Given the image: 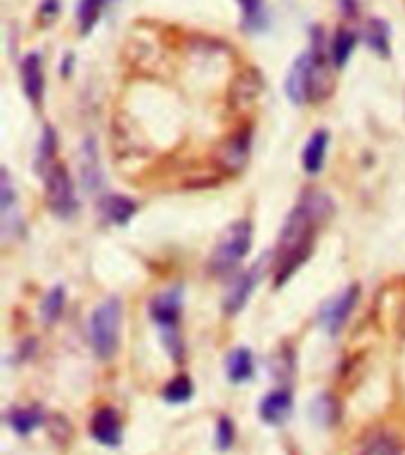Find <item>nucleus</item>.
Here are the masks:
<instances>
[{"instance_id": "nucleus-1", "label": "nucleus", "mask_w": 405, "mask_h": 455, "mask_svg": "<svg viewBox=\"0 0 405 455\" xmlns=\"http://www.w3.org/2000/svg\"><path fill=\"white\" fill-rule=\"evenodd\" d=\"M320 223L308 206L298 204L294 212L287 216V223L282 228V235H280V242H277V256H280V266H277V277L275 284L280 287L282 283H287L294 270L301 266V263L308 259L313 247V226Z\"/></svg>"}, {"instance_id": "nucleus-2", "label": "nucleus", "mask_w": 405, "mask_h": 455, "mask_svg": "<svg viewBox=\"0 0 405 455\" xmlns=\"http://www.w3.org/2000/svg\"><path fill=\"white\" fill-rule=\"evenodd\" d=\"M121 318H123V308H121L119 297H109L102 306H98L91 315V344L92 351L99 358H112L119 348V334H121Z\"/></svg>"}, {"instance_id": "nucleus-3", "label": "nucleus", "mask_w": 405, "mask_h": 455, "mask_svg": "<svg viewBox=\"0 0 405 455\" xmlns=\"http://www.w3.org/2000/svg\"><path fill=\"white\" fill-rule=\"evenodd\" d=\"M180 311H183V294H180V290L163 291L162 297H156L152 301V308H149V315H152V320L162 330L163 344H166L169 354L176 361L183 355V341H180V334H178Z\"/></svg>"}, {"instance_id": "nucleus-4", "label": "nucleus", "mask_w": 405, "mask_h": 455, "mask_svg": "<svg viewBox=\"0 0 405 455\" xmlns=\"http://www.w3.org/2000/svg\"><path fill=\"white\" fill-rule=\"evenodd\" d=\"M251 247V223L249 220H234L233 226L227 228L223 240L211 256V270L216 275H226L237 266V263L247 256Z\"/></svg>"}, {"instance_id": "nucleus-5", "label": "nucleus", "mask_w": 405, "mask_h": 455, "mask_svg": "<svg viewBox=\"0 0 405 455\" xmlns=\"http://www.w3.org/2000/svg\"><path fill=\"white\" fill-rule=\"evenodd\" d=\"M45 192H48V204L55 212V216L69 219L71 213L78 209L69 171L62 164H55L52 171L45 176Z\"/></svg>"}, {"instance_id": "nucleus-6", "label": "nucleus", "mask_w": 405, "mask_h": 455, "mask_svg": "<svg viewBox=\"0 0 405 455\" xmlns=\"http://www.w3.org/2000/svg\"><path fill=\"white\" fill-rule=\"evenodd\" d=\"M284 91L294 105H304L313 95V52H304L290 69V76L284 81Z\"/></svg>"}, {"instance_id": "nucleus-7", "label": "nucleus", "mask_w": 405, "mask_h": 455, "mask_svg": "<svg viewBox=\"0 0 405 455\" xmlns=\"http://www.w3.org/2000/svg\"><path fill=\"white\" fill-rule=\"evenodd\" d=\"M358 284H351L346 291H341L339 297L332 299L330 304L320 311V323L325 325V330L330 334H337L344 327V323L348 320L351 311H353L355 301H358Z\"/></svg>"}, {"instance_id": "nucleus-8", "label": "nucleus", "mask_w": 405, "mask_h": 455, "mask_svg": "<svg viewBox=\"0 0 405 455\" xmlns=\"http://www.w3.org/2000/svg\"><path fill=\"white\" fill-rule=\"evenodd\" d=\"M91 436L102 446H119L121 439H123L119 412L112 411V408H99L91 418Z\"/></svg>"}, {"instance_id": "nucleus-9", "label": "nucleus", "mask_w": 405, "mask_h": 455, "mask_svg": "<svg viewBox=\"0 0 405 455\" xmlns=\"http://www.w3.org/2000/svg\"><path fill=\"white\" fill-rule=\"evenodd\" d=\"M21 84L31 105H41L43 88H45V76H43V57L38 52H31L21 60Z\"/></svg>"}, {"instance_id": "nucleus-10", "label": "nucleus", "mask_w": 405, "mask_h": 455, "mask_svg": "<svg viewBox=\"0 0 405 455\" xmlns=\"http://www.w3.org/2000/svg\"><path fill=\"white\" fill-rule=\"evenodd\" d=\"M291 391L275 389L266 394L258 403V415L266 425H282L284 419L291 415Z\"/></svg>"}, {"instance_id": "nucleus-11", "label": "nucleus", "mask_w": 405, "mask_h": 455, "mask_svg": "<svg viewBox=\"0 0 405 455\" xmlns=\"http://www.w3.org/2000/svg\"><path fill=\"white\" fill-rule=\"evenodd\" d=\"M256 280H258V268H249L247 273H242V275L230 284L226 299H223V308H226V313L234 315V313H240L242 308H244V304H247L249 297H251V291H254Z\"/></svg>"}, {"instance_id": "nucleus-12", "label": "nucleus", "mask_w": 405, "mask_h": 455, "mask_svg": "<svg viewBox=\"0 0 405 455\" xmlns=\"http://www.w3.org/2000/svg\"><path fill=\"white\" fill-rule=\"evenodd\" d=\"M226 372L227 379L233 384L249 382V379L254 377V355H251V351L244 347L234 348L233 354L227 355Z\"/></svg>"}, {"instance_id": "nucleus-13", "label": "nucleus", "mask_w": 405, "mask_h": 455, "mask_svg": "<svg viewBox=\"0 0 405 455\" xmlns=\"http://www.w3.org/2000/svg\"><path fill=\"white\" fill-rule=\"evenodd\" d=\"M327 142H330V133H327V131H315V133L311 135L308 145H306L301 164H304V169L308 171L311 176H315V173L322 169V164H325Z\"/></svg>"}, {"instance_id": "nucleus-14", "label": "nucleus", "mask_w": 405, "mask_h": 455, "mask_svg": "<svg viewBox=\"0 0 405 455\" xmlns=\"http://www.w3.org/2000/svg\"><path fill=\"white\" fill-rule=\"evenodd\" d=\"M358 455H403V446L393 434L375 432L362 441Z\"/></svg>"}, {"instance_id": "nucleus-15", "label": "nucleus", "mask_w": 405, "mask_h": 455, "mask_svg": "<svg viewBox=\"0 0 405 455\" xmlns=\"http://www.w3.org/2000/svg\"><path fill=\"white\" fill-rule=\"evenodd\" d=\"M57 152V138H55V131L50 126L43 128V135L41 140H38V149H36V164L34 169L38 176H48L50 171H52V166H55V162H52V156H55Z\"/></svg>"}, {"instance_id": "nucleus-16", "label": "nucleus", "mask_w": 405, "mask_h": 455, "mask_svg": "<svg viewBox=\"0 0 405 455\" xmlns=\"http://www.w3.org/2000/svg\"><path fill=\"white\" fill-rule=\"evenodd\" d=\"M135 202H131L123 195H109V197L102 199V213H105L107 220H112V223H119L123 226L131 216L135 213Z\"/></svg>"}, {"instance_id": "nucleus-17", "label": "nucleus", "mask_w": 405, "mask_h": 455, "mask_svg": "<svg viewBox=\"0 0 405 455\" xmlns=\"http://www.w3.org/2000/svg\"><path fill=\"white\" fill-rule=\"evenodd\" d=\"M7 422L14 432L27 436V434L34 432L36 427L43 425V412L41 408H12L7 415Z\"/></svg>"}, {"instance_id": "nucleus-18", "label": "nucleus", "mask_w": 405, "mask_h": 455, "mask_svg": "<svg viewBox=\"0 0 405 455\" xmlns=\"http://www.w3.org/2000/svg\"><path fill=\"white\" fill-rule=\"evenodd\" d=\"M311 418L322 427H332L339 419V405L330 394H322L313 401L311 405Z\"/></svg>"}, {"instance_id": "nucleus-19", "label": "nucleus", "mask_w": 405, "mask_h": 455, "mask_svg": "<svg viewBox=\"0 0 405 455\" xmlns=\"http://www.w3.org/2000/svg\"><path fill=\"white\" fill-rule=\"evenodd\" d=\"M353 48H355L353 31H348V28H339V31H337V36H334V43H332V62L337 69H341V67L348 62V57H351V50Z\"/></svg>"}, {"instance_id": "nucleus-20", "label": "nucleus", "mask_w": 405, "mask_h": 455, "mask_svg": "<svg viewBox=\"0 0 405 455\" xmlns=\"http://www.w3.org/2000/svg\"><path fill=\"white\" fill-rule=\"evenodd\" d=\"M365 41L375 52L382 57H389V27L379 20H372L365 31Z\"/></svg>"}, {"instance_id": "nucleus-21", "label": "nucleus", "mask_w": 405, "mask_h": 455, "mask_svg": "<svg viewBox=\"0 0 405 455\" xmlns=\"http://www.w3.org/2000/svg\"><path fill=\"white\" fill-rule=\"evenodd\" d=\"M83 180L88 190H98L99 183H102L98 169V149H95L92 140L83 145Z\"/></svg>"}, {"instance_id": "nucleus-22", "label": "nucleus", "mask_w": 405, "mask_h": 455, "mask_svg": "<svg viewBox=\"0 0 405 455\" xmlns=\"http://www.w3.org/2000/svg\"><path fill=\"white\" fill-rule=\"evenodd\" d=\"M105 3L107 0H81V3H78L76 17H78V27H81V34H88V31L98 24Z\"/></svg>"}, {"instance_id": "nucleus-23", "label": "nucleus", "mask_w": 405, "mask_h": 455, "mask_svg": "<svg viewBox=\"0 0 405 455\" xmlns=\"http://www.w3.org/2000/svg\"><path fill=\"white\" fill-rule=\"evenodd\" d=\"M242 17H244V28L249 31H261L266 27V5L263 0H240Z\"/></svg>"}, {"instance_id": "nucleus-24", "label": "nucleus", "mask_w": 405, "mask_h": 455, "mask_svg": "<svg viewBox=\"0 0 405 455\" xmlns=\"http://www.w3.org/2000/svg\"><path fill=\"white\" fill-rule=\"evenodd\" d=\"M192 394H195L192 379L185 375H178L176 379H171V382L163 387V398H166L169 403H185V401H190Z\"/></svg>"}, {"instance_id": "nucleus-25", "label": "nucleus", "mask_w": 405, "mask_h": 455, "mask_svg": "<svg viewBox=\"0 0 405 455\" xmlns=\"http://www.w3.org/2000/svg\"><path fill=\"white\" fill-rule=\"evenodd\" d=\"M64 306V290L62 287H55V290L50 291L45 301H43V318L52 323V320L60 318V313H62Z\"/></svg>"}, {"instance_id": "nucleus-26", "label": "nucleus", "mask_w": 405, "mask_h": 455, "mask_svg": "<svg viewBox=\"0 0 405 455\" xmlns=\"http://www.w3.org/2000/svg\"><path fill=\"white\" fill-rule=\"evenodd\" d=\"M12 204H14V190L12 183H10V176H7V171H3V176H0V212H3V219H10L12 216Z\"/></svg>"}, {"instance_id": "nucleus-27", "label": "nucleus", "mask_w": 405, "mask_h": 455, "mask_svg": "<svg viewBox=\"0 0 405 455\" xmlns=\"http://www.w3.org/2000/svg\"><path fill=\"white\" fill-rule=\"evenodd\" d=\"M234 441V427L230 418H220L218 419V429H216V443H218L220 451H227L233 446Z\"/></svg>"}]
</instances>
